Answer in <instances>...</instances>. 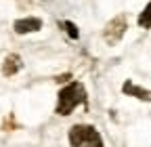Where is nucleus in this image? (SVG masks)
Returning a JSON list of instances; mask_svg holds the SVG:
<instances>
[{
  "label": "nucleus",
  "instance_id": "39448f33",
  "mask_svg": "<svg viewBox=\"0 0 151 147\" xmlns=\"http://www.w3.org/2000/svg\"><path fill=\"white\" fill-rule=\"evenodd\" d=\"M122 90H124L126 95L137 97V99H141V101H151V90H145V88H141V86H137V84H132V82H124Z\"/></svg>",
  "mask_w": 151,
  "mask_h": 147
},
{
  "label": "nucleus",
  "instance_id": "20e7f679",
  "mask_svg": "<svg viewBox=\"0 0 151 147\" xmlns=\"http://www.w3.org/2000/svg\"><path fill=\"white\" fill-rule=\"evenodd\" d=\"M13 30L17 34H29V32H38L42 30V19L38 17H25V19H17L13 23Z\"/></svg>",
  "mask_w": 151,
  "mask_h": 147
},
{
  "label": "nucleus",
  "instance_id": "f03ea898",
  "mask_svg": "<svg viewBox=\"0 0 151 147\" xmlns=\"http://www.w3.org/2000/svg\"><path fill=\"white\" fill-rule=\"evenodd\" d=\"M71 147H103V139L90 124H76L69 128Z\"/></svg>",
  "mask_w": 151,
  "mask_h": 147
},
{
  "label": "nucleus",
  "instance_id": "423d86ee",
  "mask_svg": "<svg viewBox=\"0 0 151 147\" xmlns=\"http://www.w3.org/2000/svg\"><path fill=\"white\" fill-rule=\"evenodd\" d=\"M21 67H23L21 57H19V55H9V57L4 59V63H2V74L4 76H15Z\"/></svg>",
  "mask_w": 151,
  "mask_h": 147
},
{
  "label": "nucleus",
  "instance_id": "0eeeda50",
  "mask_svg": "<svg viewBox=\"0 0 151 147\" xmlns=\"http://www.w3.org/2000/svg\"><path fill=\"white\" fill-rule=\"evenodd\" d=\"M139 25L141 27H147V30H151V2L143 9V13L139 15Z\"/></svg>",
  "mask_w": 151,
  "mask_h": 147
},
{
  "label": "nucleus",
  "instance_id": "6e6552de",
  "mask_svg": "<svg viewBox=\"0 0 151 147\" xmlns=\"http://www.w3.org/2000/svg\"><path fill=\"white\" fill-rule=\"evenodd\" d=\"M59 25L65 30V34L69 36L71 40H78V38H80V32H78V27H76V23H71V21H61Z\"/></svg>",
  "mask_w": 151,
  "mask_h": 147
},
{
  "label": "nucleus",
  "instance_id": "f257e3e1",
  "mask_svg": "<svg viewBox=\"0 0 151 147\" xmlns=\"http://www.w3.org/2000/svg\"><path fill=\"white\" fill-rule=\"evenodd\" d=\"M86 101V90L80 82H71L65 88H61L59 99H57V114L59 116H69L80 103Z\"/></svg>",
  "mask_w": 151,
  "mask_h": 147
},
{
  "label": "nucleus",
  "instance_id": "7ed1b4c3",
  "mask_svg": "<svg viewBox=\"0 0 151 147\" xmlns=\"http://www.w3.org/2000/svg\"><path fill=\"white\" fill-rule=\"evenodd\" d=\"M126 15H118V17H113V19L105 25V32H103V36H105V42L107 44H118L120 40H122V36L126 34Z\"/></svg>",
  "mask_w": 151,
  "mask_h": 147
}]
</instances>
